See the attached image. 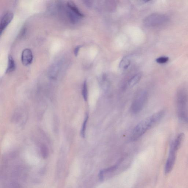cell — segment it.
Here are the masks:
<instances>
[{
	"label": "cell",
	"mask_w": 188,
	"mask_h": 188,
	"mask_svg": "<svg viewBox=\"0 0 188 188\" xmlns=\"http://www.w3.org/2000/svg\"><path fill=\"white\" fill-rule=\"evenodd\" d=\"M165 113L164 110H161L140 122L133 131L131 141H135L139 139L147 131L154 127L162 119Z\"/></svg>",
	"instance_id": "1"
},
{
	"label": "cell",
	"mask_w": 188,
	"mask_h": 188,
	"mask_svg": "<svg viewBox=\"0 0 188 188\" xmlns=\"http://www.w3.org/2000/svg\"><path fill=\"white\" fill-rule=\"evenodd\" d=\"M176 103L179 119L184 123H188V93L185 89H180L177 91Z\"/></svg>",
	"instance_id": "2"
},
{
	"label": "cell",
	"mask_w": 188,
	"mask_h": 188,
	"mask_svg": "<svg viewBox=\"0 0 188 188\" xmlns=\"http://www.w3.org/2000/svg\"><path fill=\"white\" fill-rule=\"evenodd\" d=\"M169 21V18L166 15L156 13L148 16L145 19L144 23L147 26L155 27L165 25Z\"/></svg>",
	"instance_id": "3"
},
{
	"label": "cell",
	"mask_w": 188,
	"mask_h": 188,
	"mask_svg": "<svg viewBox=\"0 0 188 188\" xmlns=\"http://www.w3.org/2000/svg\"><path fill=\"white\" fill-rule=\"evenodd\" d=\"M148 93L141 91L138 94L131 106V111L134 113L140 112L142 110L148 99Z\"/></svg>",
	"instance_id": "4"
},
{
	"label": "cell",
	"mask_w": 188,
	"mask_h": 188,
	"mask_svg": "<svg viewBox=\"0 0 188 188\" xmlns=\"http://www.w3.org/2000/svg\"><path fill=\"white\" fill-rule=\"evenodd\" d=\"M177 151L172 146H170V151L167 160L165 171L166 174L169 173L172 170L176 158V154Z\"/></svg>",
	"instance_id": "5"
},
{
	"label": "cell",
	"mask_w": 188,
	"mask_h": 188,
	"mask_svg": "<svg viewBox=\"0 0 188 188\" xmlns=\"http://www.w3.org/2000/svg\"><path fill=\"white\" fill-rule=\"evenodd\" d=\"M14 17V14L11 12H7L3 16L0 23V34H2L3 32L7 26L11 22Z\"/></svg>",
	"instance_id": "6"
},
{
	"label": "cell",
	"mask_w": 188,
	"mask_h": 188,
	"mask_svg": "<svg viewBox=\"0 0 188 188\" xmlns=\"http://www.w3.org/2000/svg\"><path fill=\"white\" fill-rule=\"evenodd\" d=\"M33 55L31 49L26 48L23 51L21 60L23 64L25 66L31 64L33 61Z\"/></svg>",
	"instance_id": "7"
},
{
	"label": "cell",
	"mask_w": 188,
	"mask_h": 188,
	"mask_svg": "<svg viewBox=\"0 0 188 188\" xmlns=\"http://www.w3.org/2000/svg\"><path fill=\"white\" fill-rule=\"evenodd\" d=\"M67 6L68 8L70 9L71 11L73 12L76 15L78 16L79 17H83L84 16L83 14L80 11L79 9L76 6L75 3L72 1H68L67 3Z\"/></svg>",
	"instance_id": "8"
},
{
	"label": "cell",
	"mask_w": 188,
	"mask_h": 188,
	"mask_svg": "<svg viewBox=\"0 0 188 188\" xmlns=\"http://www.w3.org/2000/svg\"><path fill=\"white\" fill-rule=\"evenodd\" d=\"M16 65L15 60L11 55L9 56L8 65L6 70V73L13 72L15 70Z\"/></svg>",
	"instance_id": "9"
},
{
	"label": "cell",
	"mask_w": 188,
	"mask_h": 188,
	"mask_svg": "<svg viewBox=\"0 0 188 188\" xmlns=\"http://www.w3.org/2000/svg\"><path fill=\"white\" fill-rule=\"evenodd\" d=\"M131 63V59L129 56L124 57L122 58L119 64L120 69L125 70L128 68Z\"/></svg>",
	"instance_id": "10"
},
{
	"label": "cell",
	"mask_w": 188,
	"mask_h": 188,
	"mask_svg": "<svg viewBox=\"0 0 188 188\" xmlns=\"http://www.w3.org/2000/svg\"><path fill=\"white\" fill-rule=\"evenodd\" d=\"M141 74H138L134 76L129 81V86L132 87L135 85L141 80Z\"/></svg>",
	"instance_id": "11"
},
{
	"label": "cell",
	"mask_w": 188,
	"mask_h": 188,
	"mask_svg": "<svg viewBox=\"0 0 188 188\" xmlns=\"http://www.w3.org/2000/svg\"><path fill=\"white\" fill-rule=\"evenodd\" d=\"M88 118L89 115L88 113H86L84 121H83V124H82V129L81 131V137L83 138H85V136L86 125L88 121Z\"/></svg>",
	"instance_id": "12"
},
{
	"label": "cell",
	"mask_w": 188,
	"mask_h": 188,
	"mask_svg": "<svg viewBox=\"0 0 188 188\" xmlns=\"http://www.w3.org/2000/svg\"><path fill=\"white\" fill-rule=\"evenodd\" d=\"M82 95L83 99L85 102L88 100V90L87 84L86 81H85L83 82L82 89Z\"/></svg>",
	"instance_id": "13"
},
{
	"label": "cell",
	"mask_w": 188,
	"mask_h": 188,
	"mask_svg": "<svg viewBox=\"0 0 188 188\" xmlns=\"http://www.w3.org/2000/svg\"><path fill=\"white\" fill-rule=\"evenodd\" d=\"M169 59V58L166 57L162 56L157 58L156 61L159 64H164L167 63Z\"/></svg>",
	"instance_id": "14"
},
{
	"label": "cell",
	"mask_w": 188,
	"mask_h": 188,
	"mask_svg": "<svg viewBox=\"0 0 188 188\" xmlns=\"http://www.w3.org/2000/svg\"><path fill=\"white\" fill-rule=\"evenodd\" d=\"M41 151L42 155V156H43L44 158H46L48 155V151L47 147L45 146V145L42 146V147Z\"/></svg>",
	"instance_id": "15"
},
{
	"label": "cell",
	"mask_w": 188,
	"mask_h": 188,
	"mask_svg": "<svg viewBox=\"0 0 188 188\" xmlns=\"http://www.w3.org/2000/svg\"><path fill=\"white\" fill-rule=\"evenodd\" d=\"M117 167V165H116L111 167L109 168H107V169L103 170V171L104 173L110 172H113V171H114V170L116 169Z\"/></svg>",
	"instance_id": "16"
},
{
	"label": "cell",
	"mask_w": 188,
	"mask_h": 188,
	"mask_svg": "<svg viewBox=\"0 0 188 188\" xmlns=\"http://www.w3.org/2000/svg\"><path fill=\"white\" fill-rule=\"evenodd\" d=\"M81 47V46H78L75 48V49H74V54L76 56H77L78 54L79 50L80 49Z\"/></svg>",
	"instance_id": "17"
},
{
	"label": "cell",
	"mask_w": 188,
	"mask_h": 188,
	"mask_svg": "<svg viewBox=\"0 0 188 188\" xmlns=\"http://www.w3.org/2000/svg\"><path fill=\"white\" fill-rule=\"evenodd\" d=\"M103 173L104 172L103 170L100 171V172L99 173V179H100L101 181H102L103 180Z\"/></svg>",
	"instance_id": "18"
}]
</instances>
